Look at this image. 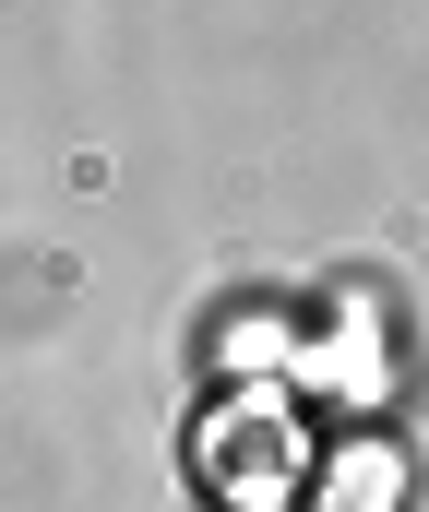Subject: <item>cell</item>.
I'll list each match as a JSON object with an SVG mask.
<instances>
[{"mask_svg": "<svg viewBox=\"0 0 429 512\" xmlns=\"http://www.w3.org/2000/svg\"><path fill=\"white\" fill-rule=\"evenodd\" d=\"M406 489H418V465L394 441H334L310 477V512H406Z\"/></svg>", "mask_w": 429, "mask_h": 512, "instance_id": "obj_1", "label": "cell"}]
</instances>
